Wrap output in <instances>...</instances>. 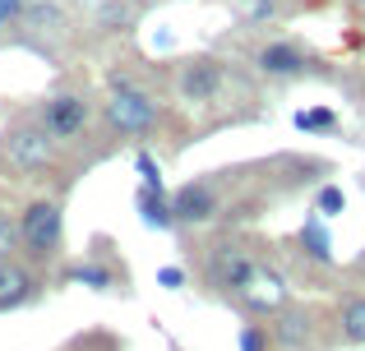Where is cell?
Here are the masks:
<instances>
[{
	"label": "cell",
	"mask_w": 365,
	"mask_h": 351,
	"mask_svg": "<svg viewBox=\"0 0 365 351\" xmlns=\"http://www.w3.org/2000/svg\"><path fill=\"white\" fill-rule=\"evenodd\" d=\"M277 337H282L287 347H301L305 337H310V328H305V315L287 310V315H282V324H277Z\"/></svg>",
	"instance_id": "17"
},
{
	"label": "cell",
	"mask_w": 365,
	"mask_h": 351,
	"mask_svg": "<svg viewBox=\"0 0 365 351\" xmlns=\"http://www.w3.org/2000/svg\"><path fill=\"white\" fill-rule=\"evenodd\" d=\"M134 176H139V185L148 189H167V180H162V167L153 153H134Z\"/></svg>",
	"instance_id": "15"
},
{
	"label": "cell",
	"mask_w": 365,
	"mask_h": 351,
	"mask_svg": "<svg viewBox=\"0 0 365 351\" xmlns=\"http://www.w3.org/2000/svg\"><path fill=\"white\" fill-rule=\"evenodd\" d=\"M33 291H37L33 273L9 263V259H0V310H14V305H24V300H33Z\"/></svg>",
	"instance_id": "9"
},
{
	"label": "cell",
	"mask_w": 365,
	"mask_h": 351,
	"mask_svg": "<svg viewBox=\"0 0 365 351\" xmlns=\"http://www.w3.org/2000/svg\"><path fill=\"white\" fill-rule=\"evenodd\" d=\"M42 125H46V135H51V139H74L83 125H88V102L74 98V93H61V98L46 102Z\"/></svg>",
	"instance_id": "6"
},
{
	"label": "cell",
	"mask_w": 365,
	"mask_h": 351,
	"mask_svg": "<svg viewBox=\"0 0 365 351\" xmlns=\"http://www.w3.org/2000/svg\"><path fill=\"white\" fill-rule=\"evenodd\" d=\"M158 282L167 291H176V287H185V268H158Z\"/></svg>",
	"instance_id": "22"
},
{
	"label": "cell",
	"mask_w": 365,
	"mask_h": 351,
	"mask_svg": "<svg viewBox=\"0 0 365 351\" xmlns=\"http://www.w3.org/2000/svg\"><path fill=\"white\" fill-rule=\"evenodd\" d=\"M102 116H107V125L116 130V135H148V130L158 125V102H153L148 93H139V88L116 83L111 98H107V107H102Z\"/></svg>",
	"instance_id": "2"
},
{
	"label": "cell",
	"mask_w": 365,
	"mask_h": 351,
	"mask_svg": "<svg viewBox=\"0 0 365 351\" xmlns=\"http://www.w3.org/2000/svg\"><path fill=\"white\" fill-rule=\"evenodd\" d=\"M245 5H250V14H255V19H264V14H268V9H273V5H277V0H245Z\"/></svg>",
	"instance_id": "23"
},
{
	"label": "cell",
	"mask_w": 365,
	"mask_h": 351,
	"mask_svg": "<svg viewBox=\"0 0 365 351\" xmlns=\"http://www.w3.org/2000/svg\"><path fill=\"white\" fill-rule=\"evenodd\" d=\"M342 204H347V199H342V189L338 185H324L319 194H314V208H319L324 217H333V213H342Z\"/></svg>",
	"instance_id": "19"
},
{
	"label": "cell",
	"mask_w": 365,
	"mask_h": 351,
	"mask_svg": "<svg viewBox=\"0 0 365 351\" xmlns=\"http://www.w3.org/2000/svg\"><path fill=\"white\" fill-rule=\"evenodd\" d=\"M264 342H268V337H264V328H259V324H245L241 328V351H264Z\"/></svg>",
	"instance_id": "21"
},
{
	"label": "cell",
	"mask_w": 365,
	"mask_h": 351,
	"mask_svg": "<svg viewBox=\"0 0 365 351\" xmlns=\"http://www.w3.org/2000/svg\"><path fill=\"white\" fill-rule=\"evenodd\" d=\"M222 79H227L222 61H190L185 70H180V93H185V102H213L217 88H222Z\"/></svg>",
	"instance_id": "8"
},
{
	"label": "cell",
	"mask_w": 365,
	"mask_h": 351,
	"mask_svg": "<svg viewBox=\"0 0 365 351\" xmlns=\"http://www.w3.org/2000/svg\"><path fill=\"white\" fill-rule=\"evenodd\" d=\"M333 125H338V116H333L329 107H310V111H296V130H319V135H329Z\"/></svg>",
	"instance_id": "16"
},
{
	"label": "cell",
	"mask_w": 365,
	"mask_h": 351,
	"mask_svg": "<svg viewBox=\"0 0 365 351\" xmlns=\"http://www.w3.org/2000/svg\"><path fill=\"white\" fill-rule=\"evenodd\" d=\"M65 282H79V287L107 291L111 287V273L102 268V263H74V268H65Z\"/></svg>",
	"instance_id": "13"
},
{
	"label": "cell",
	"mask_w": 365,
	"mask_h": 351,
	"mask_svg": "<svg viewBox=\"0 0 365 351\" xmlns=\"http://www.w3.org/2000/svg\"><path fill=\"white\" fill-rule=\"evenodd\" d=\"M51 144L56 139L46 135V125H14L5 135V157L19 172H37V167H46V157H51Z\"/></svg>",
	"instance_id": "4"
},
{
	"label": "cell",
	"mask_w": 365,
	"mask_h": 351,
	"mask_svg": "<svg viewBox=\"0 0 365 351\" xmlns=\"http://www.w3.org/2000/svg\"><path fill=\"white\" fill-rule=\"evenodd\" d=\"M33 5V0H0V28H9V23H19L24 19V9Z\"/></svg>",
	"instance_id": "20"
},
{
	"label": "cell",
	"mask_w": 365,
	"mask_h": 351,
	"mask_svg": "<svg viewBox=\"0 0 365 351\" xmlns=\"http://www.w3.org/2000/svg\"><path fill=\"white\" fill-rule=\"evenodd\" d=\"M250 268H255V254L241 250V245H217V250L208 254V282H213L217 291H236Z\"/></svg>",
	"instance_id": "7"
},
{
	"label": "cell",
	"mask_w": 365,
	"mask_h": 351,
	"mask_svg": "<svg viewBox=\"0 0 365 351\" xmlns=\"http://www.w3.org/2000/svg\"><path fill=\"white\" fill-rule=\"evenodd\" d=\"M134 208H139V217L153 226V231H167V226H176V222H171V194H167V189L139 185V189H134Z\"/></svg>",
	"instance_id": "11"
},
{
	"label": "cell",
	"mask_w": 365,
	"mask_h": 351,
	"mask_svg": "<svg viewBox=\"0 0 365 351\" xmlns=\"http://www.w3.org/2000/svg\"><path fill=\"white\" fill-rule=\"evenodd\" d=\"M213 213H217V194L208 180H190V185H180L171 194V222H180V226H199Z\"/></svg>",
	"instance_id": "5"
},
{
	"label": "cell",
	"mask_w": 365,
	"mask_h": 351,
	"mask_svg": "<svg viewBox=\"0 0 365 351\" xmlns=\"http://www.w3.org/2000/svg\"><path fill=\"white\" fill-rule=\"evenodd\" d=\"M259 70L273 74V79H292V74L305 70V51H301V46H292V42H273V46L259 51Z\"/></svg>",
	"instance_id": "10"
},
{
	"label": "cell",
	"mask_w": 365,
	"mask_h": 351,
	"mask_svg": "<svg viewBox=\"0 0 365 351\" xmlns=\"http://www.w3.org/2000/svg\"><path fill=\"white\" fill-rule=\"evenodd\" d=\"M236 296H241L250 310H259V315H268V310H282V305H287V278H282L277 268H268V263L255 259V268L245 273V282L236 287Z\"/></svg>",
	"instance_id": "3"
},
{
	"label": "cell",
	"mask_w": 365,
	"mask_h": 351,
	"mask_svg": "<svg viewBox=\"0 0 365 351\" xmlns=\"http://www.w3.org/2000/svg\"><path fill=\"white\" fill-rule=\"evenodd\" d=\"M61 241H65L61 204H51V199H33V204L19 213V245L42 263V259H51V254L61 250Z\"/></svg>",
	"instance_id": "1"
},
{
	"label": "cell",
	"mask_w": 365,
	"mask_h": 351,
	"mask_svg": "<svg viewBox=\"0 0 365 351\" xmlns=\"http://www.w3.org/2000/svg\"><path fill=\"white\" fill-rule=\"evenodd\" d=\"M14 250H19V217L0 213V259H9Z\"/></svg>",
	"instance_id": "18"
},
{
	"label": "cell",
	"mask_w": 365,
	"mask_h": 351,
	"mask_svg": "<svg viewBox=\"0 0 365 351\" xmlns=\"http://www.w3.org/2000/svg\"><path fill=\"white\" fill-rule=\"evenodd\" d=\"M301 245H305V254H310V259H319V263H329V259H333V236H329V226H324V217H319V213L305 217V226H301Z\"/></svg>",
	"instance_id": "12"
},
{
	"label": "cell",
	"mask_w": 365,
	"mask_h": 351,
	"mask_svg": "<svg viewBox=\"0 0 365 351\" xmlns=\"http://www.w3.org/2000/svg\"><path fill=\"white\" fill-rule=\"evenodd\" d=\"M342 333H347L356 347H365V296L351 300V305L342 310Z\"/></svg>",
	"instance_id": "14"
}]
</instances>
